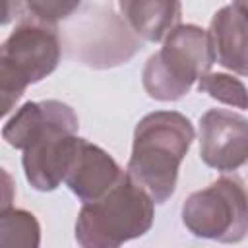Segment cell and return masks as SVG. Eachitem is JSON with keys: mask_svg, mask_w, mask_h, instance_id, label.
Here are the masks:
<instances>
[{"mask_svg": "<svg viewBox=\"0 0 248 248\" xmlns=\"http://www.w3.org/2000/svg\"><path fill=\"white\" fill-rule=\"evenodd\" d=\"M74 108L62 101H29L4 124L2 138L23 151L27 182L39 192H52L66 178L79 136Z\"/></svg>", "mask_w": 248, "mask_h": 248, "instance_id": "cell-1", "label": "cell"}, {"mask_svg": "<svg viewBox=\"0 0 248 248\" xmlns=\"http://www.w3.org/2000/svg\"><path fill=\"white\" fill-rule=\"evenodd\" d=\"M194 138L192 122L176 110H155L136 124L128 174L155 203H165L174 194L180 165Z\"/></svg>", "mask_w": 248, "mask_h": 248, "instance_id": "cell-2", "label": "cell"}, {"mask_svg": "<svg viewBox=\"0 0 248 248\" xmlns=\"http://www.w3.org/2000/svg\"><path fill=\"white\" fill-rule=\"evenodd\" d=\"M155 217L149 192L128 172L99 200L83 203L76 221V240L83 248H116L143 236Z\"/></svg>", "mask_w": 248, "mask_h": 248, "instance_id": "cell-3", "label": "cell"}, {"mask_svg": "<svg viewBox=\"0 0 248 248\" xmlns=\"http://www.w3.org/2000/svg\"><path fill=\"white\" fill-rule=\"evenodd\" d=\"M215 62L209 33L200 25H176L141 72L145 93L155 101L182 99Z\"/></svg>", "mask_w": 248, "mask_h": 248, "instance_id": "cell-4", "label": "cell"}, {"mask_svg": "<svg viewBox=\"0 0 248 248\" xmlns=\"http://www.w3.org/2000/svg\"><path fill=\"white\" fill-rule=\"evenodd\" d=\"M62 46L54 25L23 17L0 48L2 114H8L27 85L50 76L60 62Z\"/></svg>", "mask_w": 248, "mask_h": 248, "instance_id": "cell-5", "label": "cell"}, {"mask_svg": "<svg viewBox=\"0 0 248 248\" xmlns=\"http://www.w3.org/2000/svg\"><path fill=\"white\" fill-rule=\"evenodd\" d=\"M182 223L198 238L240 242L248 234V165L223 172L207 188L190 194L182 203Z\"/></svg>", "mask_w": 248, "mask_h": 248, "instance_id": "cell-6", "label": "cell"}, {"mask_svg": "<svg viewBox=\"0 0 248 248\" xmlns=\"http://www.w3.org/2000/svg\"><path fill=\"white\" fill-rule=\"evenodd\" d=\"M200 157L221 172L248 165V118L227 108H209L200 118Z\"/></svg>", "mask_w": 248, "mask_h": 248, "instance_id": "cell-7", "label": "cell"}, {"mask_svg": "<svg viewBox=\"0 0 248 248\" xmlns=\"http://www.w3.org/2000/svg\"><path fill=\"white\" fill-rule=\"evenodd\" d=\"M124 174L120 165L99 145L79 138L66 172V186L83 203L105 196Z\"/></svg>", "mask_w": 248, "mask_h": 248, "instance_id": "cell-8", "label": "cell"}, {"mask_svg": "<svg viewBox=\"0 0 248 248\" xmlns=\"http://www.w3.org/2000/svg\"><path fill=\"white\" fill-rule=\"evenodd\" d=\"M207 33L215 62L238 76H248V8L236 2L223 6L213 14Z\"/></svg>", "mask_w": 248, "mask_h": 248, "instance_id": "cell-9", "label": "cell"}, {"mask_svg": "<svg viewBox=\"0 0 248 248\" xmlns=\"http://www.w3.org/2000/svg\"><path fill=\"white\" fill-rule=\"evenodd\" d=\"M120 14L134 35L143 41L159 43L180 25V0H118Z\"/></svg>", "mask_w": 248, "mask_h": 248, "instance_id": "cell-10", "label": "cell"}, {"mask_svg": "<svg viewBox=\"0 0 248 248\" xmlns=\"http://www.w3.org/2000/svg\"><path fill=\"white\" fill-rule=\"evenodd\" d=\"M41 242V227L33 213L16 207H4L0 213V244L37 248Z\"/></svg>", "mask_w": 248, "mask_h": 248, "instance_id": "cell-11", "label": "cell"}, {"mask_svg": "<svg viewBox=\"0 0 248 248\" xmlns=\"http://www.w3.org/2000/svg\"><path fill=\"white\" fill-rule=\"evenodd\" d=\"M198 89L200 93H207L211 99L223 105L236 107V108H248V89L238 78L231 74L207 72L205 76L200 78Z\"/></svg>", "mask_w": 248, "mask_h": 248, "instance_id": "cell-12", "label": "cell"}, {"mask_svg": "<svg viewBox=\"0 0 248 248\" xmlns=\"http://www.w3.org/2000/svg\"><path fill=\"white\" fill-rule=\"evenodd\" d=\"M79 2L81 0H25V8L31 17L54 25L70 17L79 8Z\"/></svg>", "mask_w": 248, "mask_h": 248, "instance_id": "cell-13", "label": "cell"}, {"mask_svg": "<svg viewBox=\"0 0 248 248\" xmlns=\"http://www.w3.org/2000/svg\"><path fill=\"white\" fill-rule=\"evenodd\" d=\"M23 8H25V0H4V17H2V23L8 25L12 19L19 17L23 14Z\"/></svg>", "mask_w": 248, "mask_h": 248, "instance_id": "cell-14", "label": "cell"}, {"mask_svg": "<svg viewBox=\"0 0 248 248\" xmlns=\"http://www.w3.org/2000/svg\"><path fill=\"white\" fill-rule=\"evenodd\" d=\"M236 4H240V6H246L248 8V0H234Z\"/></svg>", "mask_w": 248, "mask_h": 248, "instance_id": "cell-15", "label": "cell"}]
</instances>
